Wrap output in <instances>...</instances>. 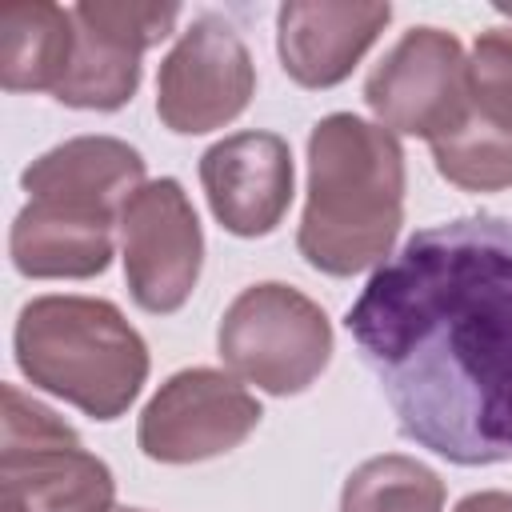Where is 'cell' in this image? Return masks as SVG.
<instances>
[{"label": "cell", "mask_w": 512, "mask_h": 512, "mask_svg": "<svg viewBox=\"0 0 512 512\" xmlns=\"http://www.w3.org/2000/svg\"><path fill=\"white\" fill-rule=\"evenodd\" d=\"M72 44V12L44 0H8L0 8V84L8 92H56Z\"/></svg>", "instance_id": "9a60e30c"}, {"label": "cell", "mask_w": 512, "mask_h": 512, "mask_svg": "<svg viewBox=\"0 0 512 512\" xmlns=\"http://www.w3.org/2000/svg\"><path fill=\"white\" fill-rule=\"evenodd\" d=\"M348 332L408 440L464 468L512 460V220L412 232L348 308Z\"/></svg>", "instance_id": "6da1fadb"}, {"label": "cell", "mask_w": 512, "mask_h": 512, "mask_svg": "<svg viewBox=\"0 0 512 512\" xmlns=\"http://www.w3.org/2000/svg\"><path fill=\"white\" fill-rule=\"evenodd\" d=\"M252 88L256 68L240 32L224 16L204 12L160 64L156 116L180 136H200L236 120L248 108Z\"/></svg>", "instance_id": "52a82bcc"}, {"label": "cell", "mask_w": 512, "mask_h": 512, "mask_svg": "<svg viewBox=\"0 0 512 512\" xmlns=\"http://www.w3.org/2000/svg\"><path fill=\"white\" fill-rule=\"evenodd\" d=\"M404 220V152L396 136L352 112L324 116L308 136V204L300 256L328 276L384 264Z\"/></svg>", "instance_id": "7a4b0ae2"}, {"label": "cell", "mask_w": 512, "mask_h": 512, "mask_svg": "<svg viewBox=\"0 0 512 512\" xmlns=\"http://www.w3.org/2000/svg\"><path fill=\"white\" fill-rule=\"evenodd\" d=\"M364 100L388 132L424 136L428 144L456 132L472 108L460 40L444 28L404 32L364 80Z\"/></svg>", "instance_id": "8992f818"}, {"label": "cell", "mask_w": 512, "mask_h": 512, "mask_svg": "<svg viewBox=\"0 0 512 512\" xmlns=\"http://www.w3.org/2000/svg\"><path fill=\"white\" fill-rule=\"evenodd\" d=\"M432 160L436 172L464 192L512 188V128L468 108L456 132L432 140Z\"/></svg>", "instance_id": "2e32d148"}, {"label": "cell", "mask_w": 512, "mask_h": 512, "mask_svg": "<svg viewBox=\"0 0 512 512\" xmlns=\"http://www.w3.org/2000/svg\"><path fill=\"white\" fill-rule=\"evenodd\" d=\"M124 512H144V508H124Z\"/></svg>", "instance_id": "ffe728a7"}, {"label": "cell", "mask_w": 512, "mask_h": 512, "mask_svg": "<svg viewBox=\"0 0 512 512\" xmlns=\"http://www.w3.org/2000/svg\"><path fill=\"white\" fill-rule=\"evenodd\" d=\"M72 20H76L72 60L52 96L68 108L112 112L132 100L140 84V52L160 44L176 28L180 8L84 0L72 8Z\"/></svg>", "instance_id": "ba28073f"}, {"label": "cell", "mask_w": 512, "mask_h": 512, "mask_svg": "<svg viewBox=\"0 0 512 512\" xmlns=\"http://www.w3.org/2000/svg\"><path fill=\"white\" fill-rule=\"evenodd\" d=\"M200 184L232 236H268L292 204V152L276 132H236L200 156Z\"/></svg>", "instance_id": "8fae6325"}, {"label": "cell", "mask_w": 512, "mask_h": 512, "mask_svg": "<svg viewBox=\"0 0 512 512\" xmlns=\"http://www.w3.org/2000/svg\"><path fill=\"white\" fill-rule=\"evenodd\" d=\"M12 264L36 280H84L108 268L112 260V220L52 204L28 200L12 220Z\"/></svg>", "instance_id": "5bb4252c"}, {"label": "cell", "mask_w": 512, "mask_h": 512, "mask_svg": "<svg viewBox=\"0 0 512 512\" xmlns=\"http://www.w3.org/2000/svg\"><path fill=\"white\" fill-rule=\"evenodd\" d=\"M28 200L72 204L108 220H120V208L144 188V160L132 144L116 136H76L44 152L20 172Z\"/></svg>", "instance_id": "4fadbf2b"}, {"label": "cell", "mask_w": 512, "mask_h": 512, "mask_svg": "<svg viewBox=\"0 0 512 512\" xmlns=\"http://www.w3.org/2000/svg\"><path fill=\"white\" fill-rule=\"evenodd\" d=\"M440 476L412 456H372L364 460L340 492V512H440Z\"/></svg>", "instance_id": "e0dca14e"}, {"label": "cell", "mask_w": 512, "mask_h": 512, "mask_svg": "<svg viewBox=\"0 0 512 512\" xmlns=\"http://www.w3.org/2000/svg\"><path fill=\"white\" fill-rule=\"evenodd\" d=\"M472 108L504 128H512V28L480 32L468 60Z\"/></svg>", "instance_id": "ac0fdd59"}, {"label": "cell", "mask_w": 512, "mask_h": 512, "mask_svg": "<svg viewBox=\"0 0 512 512\" xmlns=\"http://www.w3.org/2000/svg\"><path fill=\"white\" fill-rule=\"evenodd\" d=\"M260 424L256 396L216 368H184L140 412V452L160 464H196L232 452Z\"/></svg>", "instance_id": "9c48e42d"}, {"label": "cell", "mask_w": 512, "mask_h": 512, "mask_svg": "<svg viewBox=\"0 0 512 512\" xmlns=\"http://www.w3.org/2000/svg\"><path fill=\"white\" fill-rule=\"evenodd\" d=\"M120 248L132 300L144 312H176L204 260L200 220L176 180H152L120 208Z\"/></svg>", "instance_id": "30bf717a"}, {"label": "cell", "mask_w": 512, "mask_h": 512, "mask_svg": "<svg viewBox=\"0 0 512 512\" xmlns=\"http://www.w3.org/2000/svg\"><path fill=\"white\" fill-rule=\"evenodd\" d=\"M216 344L240 380L272 396H292L328 368L332 328L324 308L304 292L288 284H252L228 304Z\"/></svg>", "instance_id": "5b68a950"}, {"label": "cell", "mask_w": 512, "mask_h": 512, "mask_svg": "<svg viewBox=\"0 0 512 512\" xmlns=\"http://www.w3.org/2000/svg\"><path fill=\"white\" fill-rule=\"evenodd\" d=\"M456 512H512V496L508 492H472L456 504Z\"/></svg>", "instance_id": "d6986e66"}, {"label": "cell", "mask_w": 512, "mask_h": 512, "mask_svg": "<svg viewBox=\"0 0 512 512\" xmlns=\"http://www.w3.org/2000/svg\"><path fill=\"white\" fill-rule=\"evenodd\" d=\"M388 20V4H284L276 12L284 72L304 88H332L356 68Z\"/></svg>", "instance_id": "7c38bea8"}, {"label": "cell", "mask_w": 512, "mask_h": 512, "mask_svg": "<svg viewBox=\"0 0 512 512\" xmlns=\"http://www.w3.org/2000/svg\"><path fill=\"white\" fill-rule=\"evenodd\" d=\"M116 484L104 460L44 404L4 384L0 512H112Z\"/></svg>", "instance_id": "277c9868"}, {"label": "cell", "mask_w": 512, "mask_h": 512, "mask_svg": "<svg viewBox=\"0 0 512 512\" xmlns=\"http://www.w3.org/2000/svg\"><path fill=\"white\" fill-rule=\"evenodd\" d=\"M16 364L92 420H116L148 376V348L108 300L40 296L20 308Z\"/></svg>", "instance_id": "3957f363"}]
</instances>
